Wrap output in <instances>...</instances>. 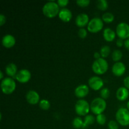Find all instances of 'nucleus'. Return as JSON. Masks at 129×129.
Listing matches in <instances>:
<instances>
[{"label": "nucleus", "instance_id": "1", "mask_svg": "<svg viewBox=\"0 0 129 129\" xmlns=\"http://www.w3.org/2000/svg\"><path fill=\"white\" fill-rule=\"evenodd\" d=\"M60 10V6L57 3L54 1H48L42 8L43 14L49 18L55 17L57 15H59Z\"/></svg>", "mask_w": 129, "mask_h": 129}, {"label": "nucleus", "instance_id": "2", "mask_svg": "<svg viewBox=\"0 0 129 129\" xmlns=\"http://www.w3.org/2000/svg\"><path fill=\"white\" fill-rule=\"evenodd\" d=\"M91 111L94 115L102 114L107 108V102L101 97H98L93 100L90 105Z\"/></svg>", "mask_w": 129, "mask_h": 129}, {"label": "nucleus", "instance_id": "3", "mask_svg": "<svg viewBox=\"0 0 129 129\" xmlns=\"http://www.w3.org/2000/svg\"><path fill=\"white\" fill-rule=\"evenodd\" d=\"M108 69V63L104 58L96 59L92 64V70L98 75H102L107 73Z\"/></svg>", "mask_w": 129, "mask_h": 129}, {"label": "nucleus", "instance_id": "4", "mask_svg": "<svg viewBox=\"0 0 129 129\" xmlns=\"http://www.w3.org/2000/svg\"><path fill=\"white\" fill-rule=\"evenodd\" d=\"M1 89L4 94H11L16 89L15 81L10 77L5 78L1 82Z\"/></svg>", "mask_w": 129, "mask_h": 129}, {"label": "nucleus", "instance_id": "5", "mask_svg": "<svg viewBox=\"0 0 129 129\" xmlns=\"http://www.w3.org/2000/svg\"><path fill=\"white\" fill-rule=\"evenodd\" d=\"M117 122L122 126L129 125V110L126 108H120L115 114Z\"/></svg>", "mask_w": 129, "mask_h": 129}, {"label": "nucleus", "instance_id": "6", "mask_svg": "<svg viewBox=\"0 0 129 129\" xmlns=\"http://www.w3.org/2000/svg\"><path fill=\"white\" fill-rule=\"evenodd\" d=\"M90 105L84 100H79L75 104V112L79 116H86L90 111Z\"/></svg>", "mask_w": 129, "mask_h": 129}, {"label": "nucleus", "instance_id": "7", "mask_svg": "<svg viewBox=\"0 0 129 129\" xmlns=\"http://www.w3.org/2000/svg\"><path fill=\"white\" fill-rule=\"evenodd\" d=\"M103 21L99 17H94L89 21L87 29L89 32L98 33L103 29Z\"/></svg>", "mask_w": 129, "mask_h": 129}, {"label": "nucleus", "instance_id": "8", "mask_svg": "<svg viewBox=\"0 0 129 129\" xmlns=\"http://www.w3.org/2000/svg\"><path fill=\"white\" fill-rule=\"evenodd\" d=\"M116 34L119 39L126 40L129 38V25L125 22H121L117 25Z\"/></svg>", "mask_w": 129, "mask_h": 129}, {"label": "nucleus", "instance_id": "9", "mask_svg": "<svg viewBox=\"0 0 129 129\" xmlns=\"http://www.w3.org/2000/svg\"><path fill=\"white\" fill-rule=\"evenodd\" d=\"M88 85L93 90L98 91L103 88L104 85V81L100 77L97 76H92L88 80Z\"/></svg>", "mask_w": 129, "mask_h": 129}, {"label": "nucleus", "instance_id": "10", "mask_svg": "<svg viewBox=\"0 0 129 129\" xmlns=\"http://www.w3.org/2000/svg\"><path fill=\"white\" fill-rule=\"evenodd\" d=\"M31 77V73L26 69H23L18 71L15 76V79L17 81L21 83H26L30 80Z\"/></svg>", "mask_w": 129, "mask_h": 129}, {"label": "nucleus", "instance_id": "11", "mask_svg": "<svg viewBox=\"0 0 129 129\" xmlns=\"http://www.w3.org/2000/svg\"><path fill=\"white\" fill-rule=\"evenodd\" d=\"M112 71L115 76L117 77H120L125 73L126 66L122 62H117L113 65Z\"/></svg>", "mask_w": 129, "mask_h": 129}, {"label": "nucleus", "instance_id": "12", "mask_svg": "<svg viewBox=\"0 0 129 129\" xmlns=\"http://www.w3.org/2000/svg\"><path fill=\"white\" fill-rule=\"evenodd\" d=\"M26 101L30 105H36L40 102V96L35 90H29L25 96Z\"/></svg>", "mask_w": 129, "mask_h": 129}, {"label": "nucleus", "instance_id": "13", "mask_svg": "<svg viewBox=\"0 0 129 129\" xmlns=\"http://www.w3.org/2000/svg\"><path fill=\"white\" fill-rule=\"evenodd\" d=\"M89 16L86 13H80L76 16L75 23L80 28H84V26H88L89 22Z\"/></svg>", "mask_w": 129, "mask_h": 129}, {"label": "nucleus", "instance_id": "14", "mask_svg": "<svg viewBox=\"0 0 129 129\" xmlns=\"http://www.w3.org/2000/svg\"><path fill=\"white\" fill-rule=\"evenodd\" d=\"M89 87L86 84H80L74 89V94L76 96L79 98H83L89 94Z\"/></svg>", "mask_w": 129, "mask_h": 129}, {"label": "nucleus", "instance_id": "15", "mask_svg": "<svg viewBox=\"0 0 129 129\" xmlns=\"http://www.w3.org/2000/svg\"><path fill=\"white\" fill-rule=\"evenodd\" d=\"M1 42H2V45L5 47L9 49V48L13 47L15 45L16 39L13 35L11 34H6L3 37Z\"/></svg>", "mask_w": 129, "mask_h": 129}, {"label": "nucleus", "instance_id": "16", "mask_svg": "<svg viewBox=\"0 0 129 129\" xmlns=\"http://www.w3.org/2000/svg\"><path fill=\"white\" fill-rule=\"evenodd\" d=\"M59 18L64 22H69L73 17V13L68 8H62L59 11V13L58 15Z\"/></svg>", "mask_w": 129, "mask_h": 129}, {"label": "nucleus", "instance_id": "17", "mask_svg": "<svg viewBox=\"0 0 129 129\" xmlns=\"http://www.w3.org/2000/svg\"><path fill=\"white\" fill-rule=\"evenodd\" d=\"M129 96V91L125 86L120 87L116 92V97L117 100L121 102L125 101Z\"/></svg>", "mask_w": 129, "mask_h": 129}, {"label": "nucleus", "instance_id": "18", "mask_svg": "<svg viewBox=\"0 0 129 129\" xmlns=\"http://www.w3.org/2000/svg\"><path fill=\"white\" fill-rule=\"evenodd\" d=\"M103 38L107 42H112L115 40L116 37V32L110 28H106L103 32Z\"/></svg>", "mask_w": 129, "mask_h": 129}, {"label": "nucleus", "instance_id": "19", "mask_svg": "<svg viewBox=\"0 0 129 129\" xmlns=\"http://www.w3.org/2000/svg\"><path fill=\"white\" fill-rule=\"evenodd\" d=\"M5 73L10 78L15 77L18 73L17 66L14 63H9L5 68Z\"/></svg>", "mask_w": 129, "mask_h": 129}, {"label": "nucleus", "instance_id": "20", "mask_svg": "<svg viewBox=\"0 0 129 129\" xmlns=\"http://www.w3.org/2000/svg\"><path fill=\"white\" fill-rule=\"evenodd\" d=\"M95 121V118L93 115H88L84 117V119L83 120V129L87 128L89 125L93 124Z\"/></svg>", "mask_w": 129, "mask_h": 129}, {"label": "nucleus", "instance_id": "21", "mask_svg": "<svg viewBox=\"0 0 129 129\" xmlns=\"http://www.w3.org/2000/svg\"><path fill=\"white\" fill-rule=\"evenodd\" d=\"M102 19L104 22L107 23H110L113 22L115 19V16L112 13L106 12L102 15Z\"/></svg>", "mask_w": 129, "mask_h": 129}, {"label": "nucleus", "instance_id": "22", "mask_svg": "<svg viewBox=\"0 0 129 129\" xmlns=\"http://www.w3.org/2000/svg\"><path fill=\"white\" fill-rule=\"evenodd\" d=\"M122 57H123V53L122 52V51L120 50H113V52L112 54V57L113 59V61H115V62H120V60L122 59Z\"/></svg>", "mask_w": 129, "mask_h": 129}, {"label": "nucleus", "instance_id": "23", "mask_svg": "<svg viewBox=\"0 0 129 129\" xmlns=\"http://www.w3.org/2000/svg\"><path fill=\"white\" fill-rule=\"evenodd\" d=\"M96 5L97 8L102 11H105L108 8V3L106 0H98Z\"/></svg>", "mask_w": 129, "mask_h": 129}, {"label": "nucleus", "instance_id": "24", "mask_svg": "<svg viewBox=\"0 0 129 129\" xmlns=\"http://www.w3.org/2000/svg\"><path fill=\"white\" fill-rule=\"evenodd\" d=\"M83 120L80 117H77L73 119V126L74 128L79 129L83 128Z\"/></svg>", "mask_w": 129, "mask_h": 129}, {"label": "nucleus", "instance_id": "25", "mask_svg": "<svg viewBox=\"0 0 129 129\" xmlns=\"http://www.w3.org/2000/svg\"><path fill=\"white\" fill-rule=\"evenodd\" d=\"M111 52V49L109 46L108 45H104L100 49V53L101 55H102V58H106L108 57V55L110 54Z\"/></svg>", "mask_w": 129, "mask_h": 129}, {"label": "nucleus", "instance_id": "26", "mask_svg": "<svg viewBox=\"0 0 129 129\" xmlns=\"http://www.w3.org/2000/svg\"><path fill=\"white\" fill-rule=\"evenodd\" d=\"M39 107L44 110H48L50 107V103L47 100L42 99L39 102Z\"/></svg>", "mask_w": 129, "mask_h": 129}, {"label": "nucleus", "instance_id": "27", "mask_svg": "<svg viewBox=\"0 0 129 129\" xmlns=\"http://www.w3.org/2000/svg\"><path fill=\"white\" fill-rule=\"evenodd\" d=\"M96 120L97 123L100 125H104L105 124L106 122H107V118L106 116L104 114L102 113V114L98 115L96 117Z\"/></svg>", "mask_w": 129, "mask_h": 129}, {"label": "nucleus", "instance_id": "28", "mask_svg": "<svg viewBox=\"0 0 129 129\" xmlns=\"http://www.w3.org/2000/svg\"><path fill=\"white\" fill-rule=\"evenodd\" d=\"M100 94L101 98L104 100L107 99V98H109L110 91V89L108 88H104L101 89Z\"/></svg>", "mask_w": 129, "mask_h": 129}, {"label": "nucleus", "instance_id": "29", "mask_svg": "<svg viewBox=\"0 0 129 129\" xmlns=\"http://www.w3.org/2000/svg\"><path fill=\"white\" fill-rule=\"evenodd\" d=\"M76 3L80 7L84 8L89 6L90 4V1L89 0H77Z\"/></svg>", "mask_w": 129, "mask_h": 129}, {"label": "nucleus", "instance_id": "30", "mask_svg": "<svg viewBox=\"0 0 129 129\" xmlns=\"http://www.w3.org/2000/svg\"><path fill=\"white\" fill-rule=\"evenodd\" d=\"M87 35H88V31L84 28H80L78 30V36L81 39H85L87 37Z\"/></svg>", "mask_w": 129, "mask_h": 129}, {"label": "nucleus", "instance_id": "31", "mask_svg": "<svg viewBox=\"0 0 129 129\" xmlns=\"http://www.w3.org/2000/svg\"><path fill=\"white\" fill-rule=\"evenodd\" d=\"M108 129H118V123L115 120H110L108 123Z\"/></svg>", "mask_w": 129, "mask_h": 129}, {"label": "nucleus", "instance_id": "32", "mask_svg": "<svg viewBox=\"0 0 129 129\" xmlns=\"http://www.w3.org/2000/svg\"><path fill=\"white\" fill-rule=\"evenodd\" d=\"M57 4L59 5V6H60V7L64 8L69 4V0H58V1H57Z\"/></svg>", "mask_w": 129, "mask_h": 129}, {"label": "nucleus", "instance_id": "33", "mask_svg": "<svg viewBox=\"0 0 129 129\" xmlns=\"http://www.w3.org/2000/svg\"><path fill=\"white\" fill-rule=\"evenodd\" d=\"M6 16L3 14H0V26H3L6 23Z\"/></svg>", "mask_w": 129, "mask_h": 129}, {"label": "nucleus", "instance_id": "34", "mask_svg": "<svg viewBox=\"0 0 129 129\" xmlns=\"http://www.w3.org/2000/svg\"><path fill=\"white\" fill-rule=\"evenodd\" d=\"M123 84L126 88L129 89V76L125 77L123 79Z\"/></svg>", "mask_w": 129, "mask_h": 129}, {"label": "nucleus", "instance_id": "35", "mask_svg": "<svg viewBox=\"0 0 129 129\" xmlns=\"http://www.w3.org/2000/svg\"><path fill=\"white\" fill-rule=\"evenodd\" d=\"M116 44H117V45L118 47H122L123 45H124V40L123 39H118V40H117Z\"/></svg>", "mask_w": 129, "mask_h": 129}, {"label": "nucleus", "instance_id": "36", "mask_svg": "<svg viewBox=\"0 0 129 129\" xmlns=\"http://www.w3.org/2000/svg\"><path fill=\"white\" fill-rule=\"evenodd\" d=\"M94 57L95 59V60L98 59H100L102 57V55H101L100 53L98 52H96L94 53Z\"/></svg>", "mask_w": 129, "mask_h": 129}, {"label": "nucleus", "instance_id": "37", "mask_svg": "<svg viewBox=\"0 0 129 129\" xmlns=\"http://www.w3.org/2000/svg\"><path fill=\"white\" fill-rule=\"evenodd\" d=\"M124 46L127 50H129V38L124 40Z\"/></svg>", "mask_w": 129, "mask_h": 129}, {"label": "nucleus", "instance_id": "38", "mask_svg": "<svg viewBox=\"0 0 129 129\" xmlns=\"http://www.w3.org/2000/svg\"><path fill=\"white\" fill-rule=\"evenodd\" d=\"M4 78H4V74L3 73L2 71H0V79L2 81Z\"/></svg>", "mask_w": 129, "mask_h": 129}, {"label": "nucleus", "instance_id": "39", "mask_svg": "<svg viewBox=\"0 0 129 129\" xmlns=\"http://www.w3.org/2000/svg\"><path fill=\"white\" fill-rule=\"evenodd\" d=\"M127 108L129 110V101L127 102Z\"/></svg>", "mask_w": 129, "mask_h": 129}]
</instances>
